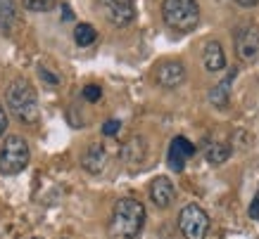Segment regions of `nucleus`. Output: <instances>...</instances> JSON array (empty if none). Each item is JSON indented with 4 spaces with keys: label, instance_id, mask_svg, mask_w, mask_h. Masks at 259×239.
Masks as SVG:
<instances>
[{
    "label": "nucleus",
    "instance_id": "nucleus-20",
    "mask_svg": "<svg viewBox=\"0 0 259 239\" xmlns=\"http://www.w3.org/2000/svg\"><path fill=\"white\" fill-rule=\"evenodd\" d=\"M119 128H121V124H119L117 118H110V121H105L102 124V135H107V138H112V135H117Z\"/></svg>",
    "mask_w": 259,
    "mask_h": 239
},
{
    "label": "nucleus",
    "instance_id": "nucleus-5",
    "mask_svg": "<svg viewBox=\"0 0 259 239\" xmlns=\"http://www.w3.org/2000/svg\"><path fill=\"white\" fill-rule=\"evenodd\" d=\"M179 230L186 239H204L209 230V216L197 204H186L179 213Z\"/></svg>",
    "mask_w": 259,
    "mask_h": 239
},
{
    "label": "nucleus",
    "instance_id": "nucleus-24",
    "mask_svg": "<svg viewBox=\"0 0 259 239\" xmlns=\"http://www.w3.org/2000/svg\"><path fill=\"white\" fill-rule=\"evenodd\" d=\"M233 3H238L240 8H254V5H259V0H233Z\"/></svg>",
    "mask_w": 259,
    "mask_h": 239
},
{
    "label": "nucleus",
    "instance_id": "nucleus-7",
    "mask_svg": "<svg viewBox=\"0 0 259 239\" xmlns=\"http://www.w3.org/2000/svg\"><path fill=\"white\" fill-rule=\"evenodd\" d=\"M236 52L240 59L252 62L259 54V29L257 26H243L236 33Z\"/></svg>",
    "mask_w": 259,
    "mask_h": 239
},
{
    "label": "nucleus",
    "instance_id": "nucleus-21",
    "mask_svg": "<svg viewBox=\"0 0 259 239\" xmlns=\"http://www.w3.org/2000/svg\"><path fill=\"white\" fill-rule=\"evenodd\" d=\"M38 76L43 78V81H48L50 85H57V83H60V76H55L53 71H48L46 67H38Z\"/></svg>",
    "mask_w": 259,
    "mask_h": 239
},
{
    "label": "nucleus",
    "instance_id": "nucleus-2",
    "mask_svg": "<svg viewBox=\"0 0 259 239\" xmlns=\"http://www.w3.org/2000/svg\"><path fill=\"white\" fill-rule=\"evenodd\" d=\"M5 102L8 109L12 114L24 121V124H36L40 116V107H38V93L31 85V81L26 78H15L5 90Z\"/></svg>",
    "mask_w": 259,
    "mask_h": 239
},
{
    "label": "nucleus",
    "instance_id": "nucleus-4",
    "mask_svg": "<svg viewBox=\"0 0 259 239\" xmlns=\"http://www.w3.org/2000/svg\"><path fill=\"white\" fill-rule=\"evenodd\" d=\"M31 159L29 142L19 135H10L0 149V173L3 175H19Z\"/></svg>",
    "mask_w": 259,
    "mask_h": 239
},
{
    "label": "nucleus",
    "instance_id": "nucleus-10",
    "mask_svg": "<svg viewBox=\"0 0 259 239\" xmlns=\"http://www.w3.org/2000/svg\"><path fill=\"white\" fill-rule=\"evenodd\" d=\"M174 197H176V190H174V183L166 175H157L150 183V199H152L155 206L159 208L171 206Z\"/></svg>",
    "mask_w": 259,
    "mask_h": 239
},
{
    "label": "nucleus",
    "instance_id": "nucleus-19",
    "mask_svg": "<svg viewBox=\"0 0 259 239\" xmlns=\"http://www.w3.org/2000/svg\"><path fill=\"white\" fill-rule=\"evenodd\" d=\"M81 95H83V100L86 102H98L102 97V90H100V85H86Z\"/></svg>",
    "mask_w": 259,
    "mask_h": 239
},
{
    "label": "nucleus",
    "instance_id": "nucleus-16",
    "mask_svg": "<svg viewBox=\"0 0 259 239\" xmlns=\"http://www.w3.org/2000/svg\"><path fill=\"white\" fill-rule=\"evenodd\" d=\"M95 38H98V31H95L91 24H76V29H74V40H76V45L88 47L95 43Z\"/></svg>",
    "mask_w": 259,
    "mask_h": 239
},
{
    "label": "nucleus",
    "instance_id": "nucleus-15",
    "mask_svg": "<svg viewBox=\"0 0 259 239\" xmlns=\"http://www.w3.org/2000/svg\"><path fill=\"white\" fill-rule=\"evenodd\" d=\"M17 19V0H0V29L8 31Z\"/></svg>",
    "mask_w": 259,
    "mask_h": 239
},
{
    "label": "nucleus",
    "instance_id": "nucleus-11",
    "mask_svg": "<svg viewBox=\"0 0 259 239\" xmlns=\"http://www.w3.org/2000/svg\"><path fill=\"white\" fill-rule=\"evenodd\" d=\"M236 76H238V69H231L228 71V76L224 78V81H219V83L209 90V102H212L217 109H226L228 107V102H231V85H233Z\"/></svg>",
    "mask_w": 259,
    "mask_h": 239
},
{
    "label": "nucleus",
    "instance_id": "nucleus-3",
    "mask_svg": "<svg viewBox=\"0 0 259 239\" xmlns=\"http://www.w3.org/2000/svg\"><path fill=\"white\" fill-rule=\"evenodd\" d=\"M162 17L169 29L179 33L193 31L200 24V8L197 0H164L162 3Z\"/></svg>",
    "mask_w": 259,
    "mask_h": 239
},
{
    "label": "nucleus",
    "instance_id": "nucleus-9",
    "mask_svg": "<svg viewBox=\"0 0 259 239\" xmlns=\"http://www.w3.org/2000/svg\"><path fill=\"white\" fill-rule=\"evenodd\" d=\"M190 156H195V145H193L188 138H183V135L174 138L171 145H169V156H166L169 166H171L176 173H181V170L186 168V161H188Z\"/></svg>",
    "mask_w": 259,
    "mask_h": 239
},
{
    "label": "nucleus",
    "instance_id": "nucleus-22",
    "mask_svg": "<svg viewBox=\"0 0 259 239\" xmlns=\"http://www.w3.org/2000/svg\"><path fill=\"white\" fill-rule=\"evenodd\" d=\"M250 218L252 220H259V197H254L250 204Z\"/></svg>",
    "mask_w": 259,
    "mask_h": 239
},
{
    "label": "nucleus",
    "instance_id": "nucleus-23",
    "mask_svg": "<svg viewBox=\"0 0 259 239\" xmlns=\"http://www.w3.org/2000/svg\"><path fill=\"white\" fill-rule=\"evenodd\" d=\"M5 128H8V111H5L3 104H0V135L5 133Z\"/></svg>",
    "mask_w": 259,
    "mask_h": 239
},
{
    "label": "nucleus",
    "instance_id": "nucleus-8",
    "mask_svg": "<svg viewBox=\"0 0 259 239\" xmlns=\"http://www.w3.org/2000/svg\"><path fill=\"white\" fill-rule=\"evenodd\" d=\"M155 78L162 88H179L183 81H186V67L179 62V59H166L155 69Z\"/></svg>",
    "mask_w": 259,
    "mask_h": 239
},
{
    "label": "nucleus",
    "instance_id": "nucleus-12",
    "mask_svg": "<svg viewBox=\"0 0 259 239\" xmlns=\"http://www.w3.org/2000/svg\"><path fill=\"white\" fill-rule=\"evenodd\" d=\"M202 62L207 71H221L226 67V54H224V47H221L219 40H207L202 50Z\"/></svg>",
    "mask_w": 259,
    "mask_h": 239
},
{
    "label": "nucleus",
    "instance_id": "nucleus-1",
    "mask_svg": "<svg viewBox=\"0 0 259 239\" xmlns=\"http://www.w3.org/2000/svg\"><path fill=\"white\" fill-rule=\"evenodd\" d=\"M143 223H145V206L138 199L124 197L112 208L107 234L110 239H136L143 230Z\"/></svg>",
    "mask_w": 259,
    "mask_h": 239
},
{
    "label": "nucleus",
    "instance_id": "nucleus-6",
    "mask_svg": "<svg viewBox=\"0 0 259 239\" xmlns=\"http://www.w3.org/2000/svg\"><path fill=\"white\" fill-rule=\"evenodd\" d=\"M102 17L112 26H128L136 17L134 0H98Z\"/></svg>",
    "mask_w": 259,
    "mask_h": 239
},
{
    "label": "nucleus",
    "instance_id": "nucleus-17",
    "mask_svg": "<svg viewBox=\"0 0 259 239\" xmlns=\"http://www.w3.org/2000/svg\"><path fill=\"white\" fill-rule=\"evenodd\" d=\"M228 156H231V147L224 145V142H212V145L207 147V161L214 163V166L224 163Z\"/></svg>",
    "mask_w": 259,
    "mask_h": 239
},
{
    "label": "nucleus",
    "instance_id": "nucleus-25",
    "mask_svg": "<svg viewBox=\"0 0 259 239\" xmlns=\"http://www.w3.org/2000/svg\"><path fill=\"white\" fill-rule=\"evenodd\" d=\"M62 19H64V22H69V19H74V15H71V10L67 8V5H62Z\"/></svg>",
    "mask_w": 259,
    "mask_h": 239
},
{
    "label": "nucleus",
    "instance_id": "nucleus-13",
    "mask_svg": "<svg viewBox=\"0 0 259 239\" xmlns=\"http://www.w3.org/2000/svg\"><path fill=\"white\" fill-rule=\"evenodd\" d=\"M81 163H83V168L88 173H102L105 168V163H107V152H105V147L93 142V145H88V149L83 152L81 156Z\"/></svg>",
    "mask_w": 259,
    "mask_h": 239
},
{
    "label": "nucleus",
    "instance_id": "nucleus-14",
    "mask_svg": "<svg viewBox=\"0 0 259 239\" xmlns=\"http://www.w3.org/2000/svg\"><path fill=\"white\" fill-rule=\"evenodd\" d=\"M121 156H124V161L131 163V166L141 163L143 156H145V140H143V138L128 140V142H126V147H124V152H121Z\"/></svg>",
    "mask_w": 259,
    "mask_h": 239
},
{
    "label": "nucleus",
    "instance_id": "nucleus-18",
    "mask_svg": "<svg viewBox=\"0 0 259 239\" xmlns=\"http://www.w3.org/2000/svg\"><path fill=\"white\" fill-rule=\"evenodd\" d=\"M22 5L29 12H50L57 5V0H22Z\"/></svg>",
    "mask_w": 259,
    "mask_h": 239
}]
</instances>
